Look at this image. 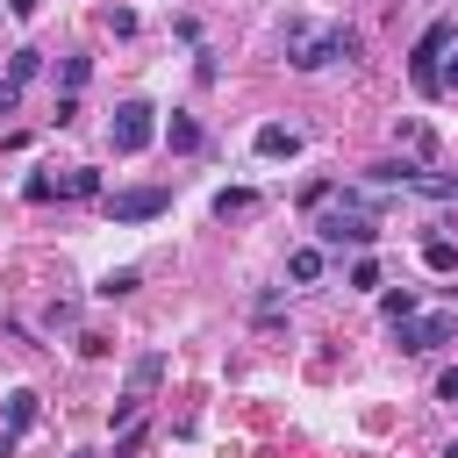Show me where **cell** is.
Listing matches in <instances>:
<instances>
[{"instance_id": "cell-1", "label": "cell", "mask_w": 458, "mask_h": 458, "mask_svg": "<svg viewBox=\"0 0 458 458\" xmlns=\"http://www.w3.org/2000/svg\"><path fill=\"white\" fill-rule=\"evenodd\" d=\"M308 229H315V243H351V250H372L379 243V215H372L365 193H329Z\"/></svg>"}, {"instance_id": "cell-2", "label": "cell", "mask_w": 458, "mask_h": 458, "mask_svg": "<svg viewBox=\"0 0 458 458\" xmlns=\"http://www.w3.org/2000/svg\"><path fill=\"white\" fill-rule=\"evenodd\" d=\"M358 57V29H308V21H286V64L293 72H322V64H351Z\"/></svg>"}, {"instance_id": "cell-3", "label": "cell", "mask_w": 458, "mask_h": 458, "mask_svg": "<svg viewBox=\"0 0 458 458\" xmlns=\"http://www.w3.org/2000/svg\"><path fill=\"white\" fill-rule=\"evenodd\" d=\"M451 43H458V21H429V29L415 36V50H408V79H415L422 100L444 93V50H451Z\"/></svg>"}, {"instance_id": "cell-4", "label": "cell", "mask_w": 458, "mask_h": 458, "mask_svg": "<svg viewBox=\"0 0 458 458\" xmlns=\"http://www.w3.org/2000/svg\"><path fill=\"white\" fill-rule=\"evenodd\" d=\"M165 372H172V358H165V351H143V358L129 365L122 394H114V422H136V415H143V401L165 386Z\"/></svg>"}, {"instance_id": "cell-5", "label": "cell", "mask_w": 458, "mask_h": 458, "mask_svg": "<svg viewBox=\"0 0 458 458\" xmlns=\"http://www.w3.org/2000/svg\"><path fill=\"white\" fill-rule=\"evenodd\" d=\"M107 143H114V157L150 150V143H157V107H150V100H122L114 122H107Z\"/></svg>"}, {"instance_id": "cell-6", "label": "cell", "mask_w": 458, "mask_h": 458, "mask_svg": "<svg viewBox=\"0 0 458 458\" xmlns=\"http://www.w3.org/2000/svg\"><path fill=\"white\" fill-rule=\"evenodd\" d=\"M451 336H458V315H444V308H437V315H408V322H394V344L415 351V358H422V351H444Z\"/></svg>"}, {"instance_id": "cell-7", "label": "cell", "mask_w": 458, "mask_h": 458, "mask_svg": "<svg viewBox=\"0 0 458 458\" xmlns=\"http://www.w3.org/2000/svg\"><path fill=\"white\" fill-rule=\"evenodd\" d=\"M165 208H172V186H122V193H107L114 222H157Z\"/></svg>"}, {"instance_id": "cell-8", "label": "cell", "mask_w": 458, "mask_h": 458, "mask_svg": "<svg viewBox=\"0 0 458 458\" xmlns=\"http://www.w3.org/2000/svg\"><path fill=\"white\" fill-rule=\"evenodd\" d=\"M394 143H401V157H415V165H437V129H429V122L401 114V122H394Z\"/></svg>"}, {"instance_id": "cell-9", "label": "cell", "mask_w": 458, "mask_h": 458, "mask_svg": "<svg viewBox=\"0 0 458 458\" xmlns=\"http://www.w3.org/2000/svg\"><path fill=\"white\" fill-rule=\"evenodd\" d=\"M250 150H258V157H293V150H301V129H293V122H265V129L250 136Z\"/></svg>"}, {"instance_id": "cell-10", "label": "cell", "mask_w": 458, "mask_h": 458, "mask_svg": "<svg viewBox=\"0 0 458 458\" xmlns=\"http://www.w3.org/2000/svg\"><path fill=\"white\" fill-rule=\"evenodd\" d=\"M250 208H258V193H250V186H222V193H215V215H222V222H243Z\"/></svg>"}, {"instance_id": "cell-11", "label": "cell", "mask_w": 458, "mask_h": 458, "mask_svg": "<svg viewBox=\"0 0 458 458\" xmlns=\"http://www.w3.org/2000/svg\"><path fill=\"white\" fill-rule=\"evenodd\" d=\"M286 279H301V286H315V279H322V243H301V250L286 258Z\"/></svg>"}, {"instance_id": "cell-12", "label": "cell", "mask_w": 458, "mask_h": 458, "mask_svg": "<svg viewBox=\"0 0 458 458\" xmlns=\"http://www.w3.org/2000/svg\"><path fill=\"white\" fill-rule=\"evenodd\" d=\"M157 136H165L172 150H200V122H193V114H172V122H165Z\"/></svg>"}, {"instance_id": "cell-13", "label": "cell", "mask_w": 458, "mask_h": 458, "mask_svg": "<svg viewBox=\"0 0 458 458\" xmlns=\"http://www.w3.org/2000/svg\"><path fill=\"white\" fill-rule=\"evenodd\" d=\"M57 193H64V200H93V193H100V172H93V165H79V172H64V179H57Z\"/></svg>"}, {"instance_id": "cell-14", "label": "cell", "mask_w": 458, "mask_h": 458, "mask_svg": "<svg viewBox=\"0 0 458 458\" xmlns=\"http://www.w3.org/2000/svg\"><path fill=\"white\" fill-rule=\"evenodd\" d=\"M136 286H143V272H136V265H122V272H107V279H100L93 293H100V301H129Z\"/></svg>"}, {"instance_id": "cell-15", "label": "cell", "mask_w": 458, "mask_h": 458, "mask_svg": "<svg viewBox=\"0 0 458 458\" xmlns=\"http://www.w3.org/2000/svg\"><path fill=\"white\" fill-rule=\"evenodd\" d=\"M29 422H36V394H29V386H14V394H7V429L21 437Z\"/></svg>"}, {"instance_id": "cell-16", "label": "cell", "mask_w": 458, "mask_h": 458, "mask_svg": "<svg viewBox=\"0 0 458 458\" xmlns=\"http://www.w3.org/2000/svg\"><path fill=\"white\" fill-rule=\"evenodd\" d=\"M36 72H43V50H7V79L14 86H29Z\"/></svg>"}, {"instance_id": "cell-17", "label": "cell", "mask_w": 458, "mask_h": 458, "mask_svg": "<svg viewBox=\"0 0 458 458\" xmlns=\"http://www.w3.org/2000/svg\"><path fill=\"white\" fill-rule=\"evenodd\" d=\"M422 265H429V272H451V265H458V243H451V236H429V243H422Z\"/></svg>"}, {"instance_id": "cell-18", "label": "cell", "mask_w": 458, "mask_h": 458, "mask_svg": "<svg viewBox=\"0 0 458 458\" xmlns=\"http://www.w3.org/2000/svg\"><path fill=\"white\" fill-rule=\"evenodd\" d=\"M57 79H64V93H79V86L93 79V57H64V64H57Z\"/></svg>"}, {"instance_id": "cell-19", "label": "cell", "mask_w": 458, "mask_h": 458, "mask_svg": "<svg viewBox=\"0 0 458 458\" xmlns=\"http://www.w3.org/2000/svg\"><path fill=\"white\" fill-rule=\"evenodd\" d=\"M143 437H150V429H143V415H136V422H122V437H114V458H136V451H143Z\"/></svg>"}, {"instance_id": "cell-20", "label": "cell", "mask_w": 458, "mask_h": 458, "mask_svg": "<svg viewBox=\"0 0 458 458\" xmlns=\"http://www.w3.org/2000/svg\"><path fill=\"white\" fill-rule=\"evenodd\" d=\"M351 286H358V293H372V286H379V258H372V250L351 265Z\"/></svg>"}, {"instance_id": "cell-21", "label": "cell", "mask_w": 458, "mask_h": 458, "mask_svg": "<svg viewBox=\"0 0 458 458\" xmlns=\"http://www.w3.org/2000/svg\"><path fill=\"white\" fill-rule=\"evenodd\" d=\"M379 315H386V322H408V315H415V293H408V286H401V293H386V301H379Z\"/></svg>"}, {"instance_id": "cell-22", "label": "cell", "mask_w": 458, "mask_h": 458, "mask_svg": "<svg viewBox=\"0 0 458 458\" xmlns=\"http://www.w3.org/2000/svg\"><path fill=\"white\" fill-rule=\"evenodd\" d=\"M107 351H114V336H100V329H86V336H79V358H107Z\"/></svg>"}, {"instance_id": "cell-23", "label": "cell", "mask_w": 458, "mask_h": 458, "mask_svg": "<svg viewBox=\"0 0 458 458\" xmlns=\"http://www.w3.org/2000/svg\"><path fill=\"white\" fill-rule=\"evenodd\" d=\"M437 401H444V408H458V365H444V372H437Z\"/></svg>"}, {"instance_id": "cell-24", "label": "cell", "mask_w": 458, "mask_h": 458, "mask_svg": "<svg viewBox=\"0 0 458 458\" xmlns=\"http://www.w3.org/2000/svg\"><path fill=\"white\" fill-rule=\"evenodd\" d=\"M14 107H21V86H14V79H0V122H7Z\"/></svg>"}, {"instance_id": "cell-25", "label": "cell", "mask_w": 458, "mask_h": 458, "mask_svg": "<svg viewBox=\"0 0 458 458\" xmlns=\"http://www.w3.org/2000/svg\"><path fill=\"white\" fill-rule=\"evenodd\" d=\"M36 7H43V0H7V14H14V21H36Z\"/></svg>"}, {"instance_id": "cell-26", "label": "cell", "mask_w": 458, "mask_h": 458, "mask_svg": "<svg viewBox=\"0 0 458 458\" xmlns=\"http://www.w3.org/2000/svg\"><path fill=\"white\" fill-rule=\"evenodd\" d=\"M444 93H458V50H444Z\"/></svg>"}, {"instance_id": "cell-27", "label": "cell", "mask_w": 458, "mask_h": 458, "mask_svg": "<svg viewBox=\"0 0 458 458\" xmlns=\"http://www.w3.org/2000/svg\"><path fill=\"white\" fill-rule=\"evenodd\" d=\"M444 458H458V437H451V444H444Z\"/></svg>"}, {"instance_id": "cell-28", "label": "cell", "mask_w": 458, "mask_h": 458, "mask_svg": "<svg viewBox=\"0 0 458 458\" xmlns=\"http://www.w3.org/2000/svg\"><path fill=\"white\" fill-rule=\"evenodd\" d=\"M72 458H86V451H72Z\"/></svg>"}]
</instances>
